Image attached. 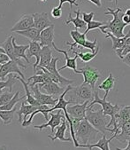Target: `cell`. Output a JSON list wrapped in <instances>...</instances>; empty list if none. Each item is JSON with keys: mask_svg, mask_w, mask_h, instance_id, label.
Segmentation results:
<instances>
[{"mask_svg": "<svg viewBox=\"0 0 130 150\" xmlns=\"http://www.w3.org/2000/svg\"><path fill=\"white\" fill-rule=\"evenodd\" d=\"M122 62H123V63H125L126 66H128V67L130 68V52L126 53V54L123 57Z\"/></svg>", "mask_w": 130, "mask_h": 150, "instance_id": "cell-42", "label": "cell"}, {"mask_svg": "<svg viewBox=\"0 0 130 150\" xmlns=\"http://www.w3.org/2000/svg\"><path fill=\"white\" fill-rule=\"evenodd\" d=\"M86 119L101 133L106 134V132H112V129L108 128L107 126V119L106 115H104L103 109L93 111L92 108H87L86 112Z\"/></svg>", "mask_w": 130, "mask_h": 150, "instance_id": "cell-4", "label": "cell"}, {"mask_svg": "<svg viewBox=\"0 0 130 150\" xmlns=\"http://www.w3.org/2000/svg\"><path fill=\"white\" fill-rule=\"evenodd\" d=\"M17 34H19L20 36H22L24 38H27V39H29L30 41H37V42H40V35H41V31L39 29H37L35 27H31L26 30H21V31H16Z\"/></svg>", "mask_w": 130, "mask_h": 150, "instance_id": "cell-26", "label": "cell"}, {"mask_svg": "<svg viewBox=\"0 0 130 150\" xmlns=\"http://www.w3.org/2000/svg\"><path fill=\"white\" fill-rule=\"evenodd\" d=\"M40 1H41V2H44V3H45V2L47 1V0H40Z\"/></svg>", "mask_w": 130, "mask_h": 150, "instance_id": "cell-48", "label": "cell"}, {"mask_svg": "<svg viewBox=\"0 0 130 150\" xmlns=\"http://www.w3.org/2000/svg\"><path fill=\"white\" fill-rule=\"evenodd\" d=\"M122 20H123V21H124L125 23H126L127 25H130V16H129V15H127V14L124 13Z\"/></svg>", "mask_w": 130, "mask_h": 150, "instance_id": "cell-44", "label": "cell"}, {"mask_svg": "<svg viewBox=\"0 0 130 150\" xmlns=\"http://www.w3.org/2000/svg\"><path fill=\"white\" fill-rule=\"evenodd\" d=\"M52 58V47L47 45L43 46L40 52V62L38 66L46 68L51 63Z\"/></svg>", "mask_w": 130, "mask_h": 150, "instance_id": "cell-25", "label": "cell"}, {"mask_svg": "<svg viewBox=\"0 0 130 150\" xmlns=\"http://www.w3.org/2000/svg\"><path fill=\"white\" fill-rule=\"evenodd\" d=\"M72 120L75 137L80 144H91V142L96 140V136L100 133V132L96 130L86 118L82 120L72 118Z\"/></svg>", "mask_w": 130, "mask_h": 150, "instance_id": "cell-1", "label": "cell"}, {"mask_svg": "<svg viewBox=\"0 0 130 150\" xmlns=\"http://www.w3.org/2000/svg\"><path fill=\"white\" fill-rule=\"evenodd\" d=\"M115 149H117V150H119V149H121V150H130V139L127 141V146H126V147H124V148H119V147H116Z\"/></svg>", "mask_w": 130, "mask_h": 150, "instance_id": "cell-45", "label": "cell"}, {"mask_svg": "<svg viewBox=\"0 0 130 150\" xmlns=\"http://www.w3.org/2000/svg\"><path fill=\"white\" fill-rule=\"evenodd\" d=\"M50 115H51V119L49 121H47V123L41 125H35L34 129L43 131L44 128H47L49 126L51 129V133H53L55 128H57L58 125H60L63 121V119L66 118L65 114L63 115V113H62V109H58V111L56 114L53 113V111H51V112H50Z\"/></svg>", "mask_w": 130, "mask_h": 150, "instance_id": "cell-9", "label": "cell"}, {"mask_svg": "<svg viewBox=\"0 0 130 150\" xmlns=\"http://www.w3.org/2000/svg\"><path fill=\"white\" fill-rule=\"evenodd\" d=\"M9 61H10V58L6 52H0V64H4Z\"/></svg>", "mask_w": 130, "mask_h": 150, "instance_id": "cell-41", "label": "cell"}, {"mask_svg": "<svg viewBox=\"0 0 130 150\" xmlns=\"http://www.w3.org/2000/svg\"><path fill=\"white\" fill-rule=\"evenodd\" d=\"M109 1H112V0H109Z\"/></svg>", "mask_w": 130, "mask_h": 150, "instance_id": "cell-51", "label": "cell"}, {"mask_svg": "<svg viewBox=\"0 0 130 150\" xmlns=\"http://www.w3.org/2000/svg\"><path fill=\"white\" fill-rule=\"evenodd\" d=\"M11 73H17L22 78H25L23 73L20 70L18 63L14 61H12V59L2 65V68L0 69V79L5 80L6 76H7Z\"/></svg>", "mask_w": 130, "mask_h": 150, "instance_id": "cell-11", "label": "cell"}, {"mask_svg": "<svg viewBox=\"0 0 130 150\" xmlns=\"http://www.w3.org/2000/svg\"><path fill=\"white\" fill-rule=\"evenodd\" d=\"M15 94V93H14ZM13 93L8 91V92H3L1 93V95H0V106H3L6 103H8L12 99L13 97L14 96Z\"/></svg>", "mask_w": 130, "mask_h": 150, "instance_id": "cell-36", "label": "cell"}, {"mask_svg": "<svg viewBox=\"0 0 130 150\" xmlns=\"http://www.w3.org/2000/svg\"><path fill=\"white\" fill-rule=\"evenodd\" d=\"M114 52H115V53L119 56V58L120 59H122L123 57H124L126 53L130 52V45H125L123 48L117 49V50H115Z\"/></svg>", "mask_w": 130, "mask_h": 150, "instance_id": "cell-37", "label": "cell"}, {"mask_svg": "<svg viewBox=\"0 0 130 150\" xmlns=\"http://www.w3.org/2000/svg\"><path fill=\"white\" fill-rule=\"evenodd\" d=\"M95 13L94 12H91V13H82V20L88 24L89 22H90L91 21H93V18L95 16Z\"/></svg>", "mask_w": 130, "mask_h": 150, "instance_id": "cell-39", "label": "cell"}, {"mask_svg": "<svg viewBox=\"0 0 130 150\" xmlns=\"http://www.w3.org/2000/svg\"><path fill=\"white\" fill-rule=\"evenodd\" d=\"M40 107H41V105L40 106H33L30 104L27 105L25 101H22L21 105H20V108L17 112V114L19 115V123L21 125L23 121H26L27 120V115H30L32 113L36 111L37 109H38Z\"/></svg>", "mask_w": 130, "mask_h": 150, "instance_id": "cell-23", "label": "cell"}, {"mask_svg": "<svg viewBox=\"0 0 130 150\" xmlns=\"http://www.w3.org/2000/svg\"><path fill=\"white\" fill-rule=\"evenodd\" d=\"M0 52H6L5 49L3 47H1V46H0Z\"/></svg>", "mask_w": 130, "mask_h": 150, "instance_id": "cell-47", "label": "cell"}, {"mask_svg": "<svg viewBox=\"0 0 130 150\" xmlns=\"http://www.w3.org/2000/svg\"><path fill=\"white\" fill-rule=\"evenodd\" d=\"M115 118L117 122V128L114 132L118 134L119 132V129H118V127L123 125L124 123L130 121V105L123 106L122 108H120L119 111L116 114Z\"/></svg>", "mask_w": 130, "mask_h": 150, "instance_id": "cell-22", "label": "cell"}, {"mask_svg": "<svg viewBox=\"0 0 130 150\" xmlns=\"http://www.w3.org/2000/svg\"><path fill=\"white\" fill-rule=\"evenodd\" d=\"M13 48H14V53L17 59H24L25 61L27 62V63L29 65L30 62H29V59L27 57V55H26V52L27 51V49L29 48V45H17L15 42V38H13Z\"/></svg>", "mask_w": 130, "mask_h": 150, "instance_id": "cell-29", "label": "cell"}, {"mask_svg": "<svg viewBox=\"0 0 130 150\" xmlns=\"http://www.w3.org/2000/svg\"><path fill=\"white\" fill-rule=\"evenodd\" d=\"M41 45H40V42H37V41H30L29 42V48L27 49V57L28 59L29 58H32V57H35L36 58V62L33 66V69H34V72L36 71L37 69V67L39 65V62H40V52H41Z\"/></svg>", "mask_w": 130, "mask_h": 150, "instance_id": "cell-21", "label": "cell"}, {"mask_svg": "<svg viewBox=\"0 0 130 150\" xmlns=\"http://www.w3.org/2000/svg\"><path fill=\"white\" fill-rule=\"evenodd\" d=\"M51 16L54 18V19H58L62 16V8L58 6V7H53L51 9Z\"/></svg>", "mask_w": 130, "mask_h": 150, "instance_id": "cell-38", "label": "cell"}, {"mask_svg": "<svg viewBox=\"0 0 130 150\" xmlns=\"http://www.w3.org/2000/svg\"><path fill=\"white\" fill-rule=\"evenodd\" d=\"M95 104L101 105L103 112H104V115H106V116L109 115L111 117V121L107 125V126H108V128H110L112 125L113 128H112V133H114V132H115V130L117 128V122H116L115 115L119 111L121 107H119V105H118V104H115V105L112 104L110 101H107L106 99H105V98L101 99L99 97V95H98V92L96 91V90H95V94H94V100L89 104L88 108H92Z\"/></svg>", "mask_w": 130, "mask_h": 150, "instance_id": "cell-3", "label": "cell"}, {"mask_svg": "<svg viewBox=\"0 0 130 150\" xmlns=\"http://www.w3.org/2000/svg\"><path fill=\"white\" fill-rule=\"evenodd\" d=\"M115 4H116V6L118 5V0H115Z\"/></svg>", "mask_w": 130, "mask_h": 150, "instance_id": "cell-49", "label": "cell"}, {"mask_svg": "<svg viewBox=\"0 0 130 150\" xmlns=\"http://www.w3.org/2000/svg\"><path fill=\"white\" fill-rule=\"evenodd\" d=\"M27 83H28L29 87L34 86L37 83H44V78L43 76V75H39V74H35L34 76H32L30 77H28L27 80Z\"/></svg>", "mask_w": 130, "mask_h": 150, "instance_id": "cell-34", "label": "cell"}, {"mask_svg": "<svg viewBox=\"0 0 130 150\" xmlns=\"http://www.w3.org/2000/svg\"><path fill=\"white\" fill-rule=\"evenodd\" d=\"M34 27V17L33 14H23L21 18L15 23V25L10 29L12 32L26 30V29Z\"/></svg>", "mask_w": 130, "mask_h": 150, "instance_id": "cell-12", "label": "cell"}, {"mask_svg": "<svg viewBox=\"0 0 130 150\" xmlns=\"http://www.w3.org/2000/svg\"><path fill=\"white\" fill-rule=\"evenodd\" d=\"M59 61V58H52L51 63L45 68L46 69H48L51 73H52L53 75H55L58 80H59V84H61L62 86H67L70 84H73L74 83V80H70L67 78H65L64 76H62L58 71V69H57V62Z\"/></svg>", "mask_w": 130, "mask_h": 150, "instance_id": "cell-15", "label": "cell"}, {"mask_svg": "<svg viewBox=\"0 0 130 150\" xmlns=\"http://www.w3.org/2000/svg\"><path fill=\"white\" fill-rule=\"evenodd\" d=\"M125 13L130 16V8H128V9H126V12H125Z\"/></svg>", "mask_w": 130, "mask_h": 150, "instance_id": "cell-46", "label": "cell"}, {"mask_svg": "<svg viewBox=\"0 0 130 150\" xmlns=\"http://www.w3.org/2000/svg\"><path fill=\"white\" fill-rule=\"evenodd\" d=\"M54 44V24L44 28L41 31L40 35V45L41 46H50L53 48Z\"/></svg>", "mask_w": 130, "mask_h": 150, "instance_id": "cell-18", "label": "cell"}, {"mask_svg": "<svg viewBox=\"0 0 130 150\" xmlns=\"http://www.w3.org/2000/svg\"><path fill=\"white\" fill-rule=\"evenodd\" d=\"M89 2H91L92 4H94L95 6H96L97 7H101L102 6V1L101 0H89Z\"/></svg>", "mask_w": 130, "mask_h": 150, "instance_id": "cell-43", "label": "cell"}, {"mask_svg": "<svg viewBox=\"0 0 130 150\" xmlns=\"http://www.w3.org/2000/svg\"><path fill=\"white\" fill-rule=\"evenodd\" d=\"M106 24L105 21H91L90 22H89L87 24V28L85 29L84 33L87 35V33H89L90 30H93V29H96V28H99L101 26Z\"/></svg>", "mask_w": 130, "mask_h": 150, "instance_id": "cell-35", "label": "cell"}, {"mask_svg": "<svg viewBox=\"0 0 130 150\" xmlns=\"http://www.w3.org/2000/svg\"><path fill=\"white\" fill-rule=\"evenodd\" d=\"M95 94V89L88 83H82L81 85L73 87L70 90V100L73 104L83 103L87 100H93Z\"/></svg>", "mask_w": 130, "mask_h": 150, "instance_id": "cell-5", "label": "cell"}, {"mask_svg": "<svg viewBox=\"0 0 130 150\" xmlns=\"http://www.w3.org/2000/svg\"><path fill=\"white\" fill-rule=\"evenodd\" d=\"M10 1H11V2H12V1H13V0H10Z\"/></svg>", "mask_w": 130, "mask_h": 150, "instance_id": "cell-52", "label": "cell"}, {"mask_svg": "<svg viewBox=\"0 0 130 150\" xmlns=\"http://www.w3.org/2000/svg\"><path fill=\"white\" fill-rule=\"evenodd\" d=\"M105 36V38H110L112 42V50L115 51L117 49H119V48H123L125 46V44H126V40L127 39V38L130 37V30L127 32L126 35H125L124 37L122 38H117L115 37L113 34H112L111 32L109 31H105L104 32Z\"/></svg>", "mask_w": 130, "mask_h": 150, "instance_id": "cell-24", "label": "cell"}, {"mask_svg": "<svg viewBox=\"0 0 130 150\" xmlns=\"http://www.w3.org/2000/svg\"><path fill=\"white\" fill-rule=\"evenodd\" d=\"M76 74H82L83 83L91 85L93 89H95L96 82L102 76V74L98 70L90 65H86L83 68L78 69Z\"/></svg>", "mask_w": 130, "mask_h": 150, "instance_id": "cell-7", "label": "cell"}, {"mask_svg": "<svg viewBox=\"0 0 130 150\" xmlns=\"http://www.w3.org/2000/svg\"><path fill=\"white\" fill-rule=\"evenodd\" d=\"M89 101L91 100H87L83 103H76L71 106H67V110L70 117L77 118L81 120L86 118V112H87V108L89 104Z\"/></svg>", "mask_w": 130, "mask_h": 150, "instance_id": "cell-10", "label": "cell"}, {"mask_svg": "<svg viewBox=\"0 0 130 150\" xmlns=\"http://www.w3.org/2000/svg\"><path fill=\"white\" fill-rule=\"evenodd\" d=\"M124 13H125V12L119 7H117L116 9H112V8L108 7L107 11L105 13V15H112L113 19L112 21L106 22V24L101 26L99 28L100 31L102 33H104L105 30L109 31L117 38L124 37L125 36L124 28L127 26V24L125 23L122 20Z\"/></svg>", "mask_w": 130, "mask_h": 150, "instance_id": "cell-2", "label": "cell"}, {"mask_svg": "<svg viewBox=\"0 0 130 150\" xmlns=\"http://www.w3.org/2000/svg\"><path fill=\"white\" fill-rule=\"evenodd\" d=\"M116 138V134L113 133L112 136L110 139H106V134H103L102 139H100L96 143H93V144H80L79 147H83V148H88V149H92L94 147H97L99 149H103V150H110V146H109V143L114 139Z\"/></svg>", "mask_w": 130, "mask_h": 150, "instance_id": "cell-20", "label": "cell"}, {"mask_svg": "<svg viewBox=\"0 0 130 150\" xmlns=\"http://www.w3.org/2000/svg\"><path fill=\"white\" fill-rule=\"evenodd\" d=\"M53 49H54L56 52H58L63 53V54L65 55V59H66V64H65L63 67H61L60 69H58V71L60 72L61 70H63V69H73V71L76 74V73H77V70H78V69H77V62H76L77 59L79 58L78 55L74 54L75 56H74V58H70V57L68 56L67 51H65V50L59 49L55 44H53Z\"/></svg>", "mask_w": 130, "mask_h": 150, "instance_id": "cell-13", "label": "cell"}, {"mask_svg": "<svg viewBox=\"0 0 130 150\" xmlns=\"http://www.w3.org/2000/svg\"><path fill=\"white\" fill-rule=\"evenodd\" d=\"M70 36L74 40V43L70 42H66L67 45L70 46V51H72L74 47H82V48H88L91 52H95L97 48L96 43L97 40L94 39V41H89L86 38V34L85 33H81L79 32L78 29H74V30L70 31Z\"/></svg>", "mask_w": 130, "mask_h": 150, "instance_id": "cell-6", "label": "cell"}, {"mask_svg": "<svg viewBox=\"0 0 130 150\" xmlns=\"http://www.w3.org/2000/svg\"><path fill=\"white\" fill-rule=\"evenodd\" d=\"M30 88V91L31 93H33V95L34 97L36 98V100L41 104V105H49V106H54L57 104L58 100V98H55L54 96L52 95H50V94H44V93H42L40 92V86H39V83L32 86V87H29Z\"/></svg>", "mask_w": 130, "mask_h": 150, "instance_id": "cell-8", "label": "cell"}, {"mask_svg": "<svg viewBox=\"0 0 130 150\" xmlns=\"http://www.w3.org/2000/svg\"><path fill=\"white\" fill-rule=\"evenodd\" d=\"M64 3H69V4H70V7H71V8L73 7V6H79V5L76 3L75 0H59V5H58V6L62 8V6H63V4H64Z\"/></svg>", "mask_w": 130, "mask_h": 150, "instance_id": "cell-40", "label": "cell"}, {"mask_svg": "<svg viewBox=\"0 0 130 150\" xmlns=\"http://www.w3.org/2000/svg\"><path fill=\"white\" fill-rule=\"evenodd\" d=\"M0 46L3 47L6 51V53L9 56L10 59H12V61H14L18 63V65L23 69H26L27 66L24 65L21 62H20V59H17L16 56H15V53H14V48H13V36H9L8 38L2 42V43H0Z\"/></svg>", "mask_w": 130, "mask_h": 150, "instance_id": "cell-14", "label": "cell"}, {"mask_svg": "<svg viewBox=\"0 0 130 150\" xmlns=\"http://www.w3.org/2000/svg\"><path fill=\"white\" fill-rule=\"evenodd\" d=\"M59 83L55 82H50V83H39L40 89H44L47 94L52 95V96H60L66 89L64 86H59Z\"/></svg>", "mask_w": 130, "mask_h": 150, "instance_id": "cell-19", "label": "cell"}, {"mask_svg": "<svg viewBox=\"0 0 130 150\" xmlns=\"http://www.w3.org/2000/svg\"><path fill=\"white\" fill-rule=\"evenodd\" d=\"M2 65H3V64H0V69H1V68H2Z\"/></svg>", "mask_w": 130, "mask_h": 150, "instance_id": "cell-50", "label": "cell"}, {"mask_svg": "<svg viewBox=\"0 0 130 150\" xmlns=\"http://www.w3.org/2000/svg\"><path fill=\"white\" fill-rule=\"evenodd\" d=\"M67 128H70L69 124L67 122V118H64L63 121L61 123L60 125H58L57 127V132H55L54 136L52 135H48V137L51 139V141H55L56 139H59L61 141H69V142H73V139L72 138H66L65 137V133H66Z\"/></svg>", "mask_w": 130, "mask_h": 150, "instance_id": "cell-16", "label": "cell"}, {"mask_svg": "<svg viewBox=\"0 0 130 150\" xmlns=\"http://www.w3.org/2000/svg\"><path fill=\"white\" fill-rule=\"evenodd\" d=\"M17 80V76L13 75V73H11L7 76V80H0V91H3V89L7 88L8 91L12 92L13 84L15 83Z\"/></svg>", "mask_w": 130, "mask_h": 150, "instance_id": "cell-32", "label": "cell"}, {"mask_svg": "<svg viewBox=\"0 0 130 150\" xmlns=\"http://www.w3.org/2000/svg\"><path fill=\"white\" fill-rule=\"evenodd\" d=\"M16 112V108L14 107L11 110H3L0 109V118L3 121L4 125H8L13 123L14 114Z\"/></svg>", "mask_w": 130, "mask_h": 150, "instance_id": "cell-31", "label": "cell"}, {"mask_svg": "<svg viewBox=\"0 0 130 150\" xmlns=\"http://www.w3.org/2000/svg\"><path fill=\"white\" fill-rule=\"evenodd\" d=\"M75 1H77V0H75Z\"/></svg>", "mask_w": 130, "mask_h": 150, "instance_id": "cell-53", "label": "cell"}, {"mask_svg": "<svg viewBox=\"0 0 130 150\" xmlns=\"http://www.w3.org/2000/svg\"><path fill=\"white\" fill-rule=\"evenodd\" d=\"M34 17V27L39 29L40 31L44 30V28L53 25L51 21L50 20L48 13H33Z\"/></svg>", "mask_w": 130, "mask_h": 150, "instance_id": "cell-17", "label": "cell"}, {"mask_svg": "<svg viewBox=\"0 0 130 150\" xmlns=\"http://www.w3.org/2000/svg\"><path fill=\"white\" fill-rule=\"evenodd\" d=\"M71 52H72L74 54L78 55V57L82 59V61L83 62L88 63V62H89L90 61H92V59H93L97 54H98V52H99V46H97V48H96V50L95 52H85V53H83V52H78V51H76V50H74V49H73Z\"/></svg>", "mask_w": 130, "mask_h": 150, "instance_id": "cell-30", "label": "cell"}, {"mask_svg": "<svg viewBox=\"0 0 130 150\" xmlns=\"http://www.w3.org/2000/svg\"><path fill=\"white\" fill-rule=\"evenodd\" d=\"M116 80H117V77H114L113 75H112V73L110 72L109 73V76L105 79V81L98 85V89L99 90H104V91L105 92V94L104 96L105 99L107 98L109 93L113 89Z\"/></svg>", "mask_w": 130, "mask_h": 150, "instance_id": "cell-28", "label": "cell"}, {"mask_svg": "<svg viewBox=\"0 0 130 150\" xmlns=\"http://www.w3.org/2000/svg\"><path fill=\"white\" fill-rule=\"evenodd\" d=\"M19 94H20V92H16L15 94H14V96L13 97V99H12L8 103L5 104V105H3V106H0V109H3V110H11V109H13V108L15 107V105H16L18 102L21 101L22 100H24V99L26 98V95L20 98Z\"/></svg>", "mask_w": 130, "mask_h": 150, "instance_id": "cell-33", "label": "cell"}, {"mask_svg": "<svg viewBox=\"0 0 130 150\" xmlns=\"http://www.w3.org/2000/svg\"><path fill=\"white\" fill-rule=\"evenodd\" d=\"M74 13L76 14V17L75 18H73L72 17V14L69 13L68 15V19L67 21H65V24L66 25H68L70 23H73L74 25V28L75 29H84V28H87V23L80 18V14L82 13H81V10L78 9L77 11H74Z\"/></svg>", "mask_w": 130, "mask_h": 150, "instance_id": "cell-27", "label": "cell"}]
</instances>
